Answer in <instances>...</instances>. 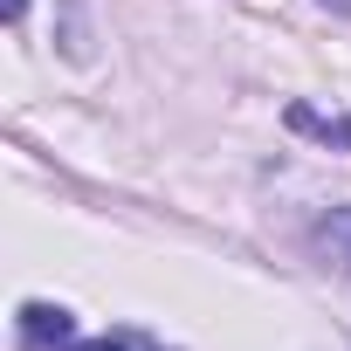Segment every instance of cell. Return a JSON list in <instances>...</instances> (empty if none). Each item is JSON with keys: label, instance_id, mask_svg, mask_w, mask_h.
Listing matches in <instances>:
<instances>
[{"label": "cell", "instance_id": "cell-4", "mask_svg": "<svg viewBox=\"0 0 351 351\" xmlns=\"http://www.w3.org/2000/svg\"><path fill=\"white\" fill-rule=\"evenodd\" d=\"M69 351H131L124 337H90V344H69Z\"/></svg>", "mask_w": 351, "mask_h": 351}, {"label": "cell", "instance_id": "cell-2", "mask_svg": "<svg viewBox=\"0 0 351 351\" xmlns=\"http://www.w3.org/2000/svg\"><path fill=\"white\" fill-rule=\"evenodd\" d=\"M310 255L337 276H351V207H330L317 228H310Z\"/></svg>", "mask_w": 351, "mask_h": 351}, {"label": "cell", "instance_id": "cell-3", "mask_svg": "<svg viewBox=\"0 0 351 351\" xmlns=\"http://www.w3.org/2000/svg\"><path fill=\"white\" fill-rule=\"evenodd\" d=\"M289 131H303V138H317V145L351 152V117H324V110H310V104H289Z\"/></svg>", "mask_w": 351, "mask_h": 351}, {"label": "cell", "instance_id": "cell-1", "mask_svg": "<svg viewBox=\"0 0 351 351\" xmlns=\"http://www.w3.org/2000/svg\"><path fill=\"white\" fill-rule=\"evenodd\" d=\"M76 317L62 303H21V351H69Z\"/></svg>", "mask_w": 351, "mask_h": 351}, {"label": "cell", "instance_id": "cell-5", "mask_svg": "<svg viewBox=\"0 0 351 351\" xmlns=\"http://www.w3.org/2000/svg\"><path fill=\"white\" fill-rule=\"evenodd\" d=\"M21 14H28V0H8V28H21Z\"/></svg>", "mask_w": 351, "mask_h": 351}]
</instances>
